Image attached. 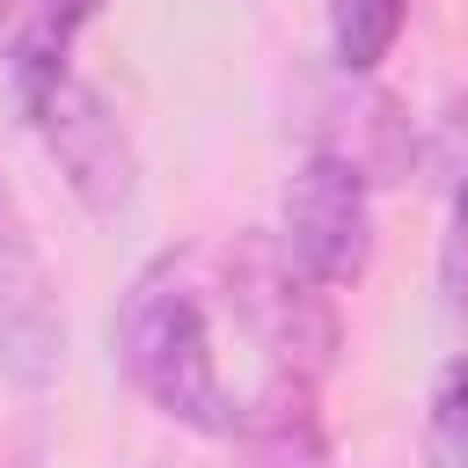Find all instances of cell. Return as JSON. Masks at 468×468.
Masks as SVG:
<instances>
[{"mask_svg":"<svg viewBox=\"0 0 468 468\" xmlns=\"http://www.w3.org/2000/svg\"><path fill=\"white\" fill-rule=\"evenodd\" d=\"M110 351H117L124 380L139 388V402L161 410L168 424H183L197 439H234L249 424V402L219 373L205 292L190 285V263L176 249L132 271L117 322H110Z\"/></svg>","mask_w":468,"mask_h":468,"instance_id":"6da1fadb","label":"cell"},{"mask_svg":"<svg viewBox=\"0 0 468 468\" xmlns=\"http://www.w3.org/2000/svg\"><path fill=\"white\" fill-rule=\"evenodd\" d=\"M219 292L241 322V336L271 358L278 380L314 388L336 351H344V322H336V292L314 285L292 249L278 241V227H249L219 249Z\"/></svg>","mask_w":468,"mask_h":468,"instance_id":"7a4b0ae2","label":"cell"},{"mask_svg":"<svg viewBox=\"0 0 468 468\" xmlns=\"http://www.w3.org/2000/svg\"><path fill=\"white\" fill-rule=\"evenodd\" d=\"M15 117L44 146V161L58 168L66 197L95 227H124L139 212V154H132V132L117 124V110L102 102V88H88L73 66L22 73L15 80Z\"/></svg>","mask_w":468,"mask_h":468,"instance_id":"3957f363","label":"cell"},{"mask_svg":"<svg viewBox=\"0 0 468 468\" xmlns=\"http://www.w3.org/2000/svg\"><path fill=\"white\" fill-rule=\"evenodd\" d=\"M278 241L314 285H358L373 263V183L336 154H307L278 197Z\"/></svg>","mask_w":468,"mask_h":468,"instance_id":"277c9868","label":"cell"},{"mask_svg":"<svg viewBox=\"0 0 468 468\" xmlns=\"http://www.w3.org/2000/svg\"><path fill=\"white\" fill-rule=\"evenodd\" d=\"M66 366V307L58 278L37 249V227L0 176V380L22 395H44Z\"/></svg>","mask_w":468,"mask_h":468,"instance_id":"5b68a950","label":"cell"},{"mask_svg":"<svg viewBox=\"0 0 468 468\" xmlns=\"http://www.w3.org/2000/svg\"><path fill=\"white\" fill-rule=\"evenodd\" d=\"M307 154H336V161H351L366 183H402V176L424 161V139H417L410 110H402L388 88L336 73V88L314 102V146H307Z\"/></svg>","mask_w":468,"mask_h":468,"instance_id":"8992f818","label":"cell"},{"mask_svg":"<svg viewBox=\"0 0 468 468\" xmlns=\"http://www.w3.org/2000/svg\"><path fill=\"white\" fill-rule=\"evenodd\" d=\"M95 15H102V0H0V66H7V80L58 73L73 58V37Z\"/></svg>","mask_w":468,"mask_h":468,"instance_id":"52a82bcc","label":"cell"},{"mask_svg":"<svg viewBox=\"0 0 468 468\" xmlns=\"http://www.w3.org/2000/svg\"><path fill=\"white\" fill-rule=\"evenodd\" d=\"M249 468H336L329 453V431L314 417V388H292L278 380L256 410H249Z\"/></svg>","mask_w":468,"mask_h":468,"instance_id":"ba28073f","label":"cell"},{"mask_svg":"<svg viewBox=\"0 0 468 468\" xmlns=\"http://www.w3.org/2000/svg\"><path fill=\"white\" fill-rule=\"evenodd\" d=\"M410 22V0H329V66L344 80H373Z\"/></svg>","mask_w":468,"mask_h":468,"instance_id":"9c48e42d","label":"cell"},{"mask_svg":"<svg viewBox=\"0 0 468 468\" xmlns=\"http://www.w3.org/2000/svg\"><path fill=\"white\" fill-rule=\"evenodd\" d=\"M424 468H468V351L431 373L424 395Z\"/></svg>","mask_w":468,"mask_h":468,"instance_id":"30bf717a","label":"cell"},{"mask_svg":"<svg viewBox=\"0 0 468 468\" xmlns=\"http://www.w3.org/2000/svg\"><path fill=\"white\" fill-rule=\"evenodd\" d=\"M439 292L446 314H468V176L446 183V234H439Z\"/></svg>","mask_w":468,"mask_h":468,"instance_id":"8fae6325","label":"cell"}]
</instances>
